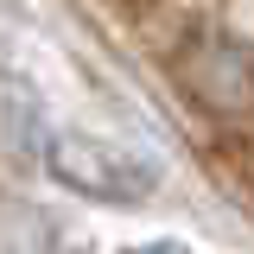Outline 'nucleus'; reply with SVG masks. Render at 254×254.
Here are the masks:
<instances>
[{
    "label": "nucleus",
    "mask_w": 254,
    "mask_h": 254,
    "mask_svg": "<svg viewBox=\"0 0 254 254\" xmlns=\"http://www.w3.org/2000/svg\"><path fill=\"white\" fill-rule=\"evenodd\" d=\"M165 76L216 127H254V38L210 19H190L165 38Z\"/></svg>",
    "instance_id": "obj_1"
},
{
    "label": "nucleus",
    "mask_w": 254,
    "mask_h": 254,
    "mask_svg": "<svg viewBox=\"0 0 254 254\" xmlns=\"http://www.w3.org/2000/svg\"><path fill=\"white\" fill-rule=\"evenodd\" d=\"M51 172H58L70 190H89V197H108V203H140V197H153V165H140L133 153H108V146H95V140H76V133H64L51 140Z\"/></svg>",
    "instance_id": "obj_2"
}]
</instances>
